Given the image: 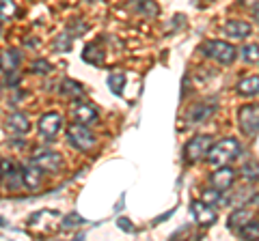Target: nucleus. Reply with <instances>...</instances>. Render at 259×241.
<instances>
[{
	"mask_svg": "<svg viewBox=\"0 0 259 241\" xmlns=\"http://www.w3.org/2000/svg\"><path fill=\"white\" fill-rule=\"evenodd\" d=\"M61 93L71 95V97H78V95H82V86H80V82H74V80H65V82L61 84Z\"/></svg>",
	"mask_w": 259,
	"mask_h": 241,
	"instance_id": "21",
	"label": "nucleus"
},
{
	"mask_svg": "<svg viewBox=\"0 0 259 241\" xmlns=\"http://www.w3.org/2000/svg\"><path fill=\"white\" fill-rule=\"evenodd\" d=\"M240 127L246 136H255L259 132V106H244L240 110Z\"/></svg>",
	"mask_w": 259,
	"mask_h": 241,
	"instance_id": "7",
	"label": "nucleus"
},
{
	"mask_svg": "<svg viewBox=\"0 0 259 241\" xmlns=\"http://www.w3.org/2000/svg\"><path fill=\"white\" fill-rule=\"evenodd\" d=\"M123 86H125V76L123 74H112L110 78H108V88L115 95H121L123 93Z\"/></svg>",
	"mask_w": 259,
	"mask_h": 241,
	"instance_id": "20",
	"label": "nucleus"
},
{
	"mask_svg": "<svg viewBox=\"0 0 259 241\" xmlns=\"http://www.w3.org/2000/svg\"><path fill=\"white\" fill-rule=\"evenodd\" d=\"M201 200H205L207 205H218V203L223 200L221 190H216L214 186H212V188H207V190H203V194H201Z\"/></svg>",
	"mask_w": 259,
	"mask_h": 241,
	"instance_id": "24",
	"label": "nucleus"
},
{
	"mask_svg": "<svg viewBox=\"0 0 259 241\" xmlns=\"http://www.w3.org/2000/svg\"><path fill=\"white\" fill-rule=\"evenodd\" d=\"M236 88H238L240 95H244V97H255V95H259V78L257 76L242 78Z\"/></svg>",
	"mask_w": 259,
	"mask_h": 241,
	"instance_id": "14",
	"label": "nucleus"
},
{
	"mask_svg": "<svg viewBox=\"0 0 259 241\" xmlns=\"http://www.w3.org/2000/svg\"><path fill=\"white\" fill-rule=\"evenodd\" d=\"M238 155H240V142L236 138H223L216 144H212V149H209L205 159L209 166L221 168V166H227L229 162H233Z\"/></svg>",
	"mask_w": 259,
	"mask_h": 241,
	"instance_id": "1",
	"label": "nucleus"
},
{
	"mask_svg": "<svg viewBox=\"0 0 259 241\" xmlns=\"http://www.w3.org/2000/svg\"><path fill=\"white\" fill-rule=\"evenodd\" d=\"M190 213H192V218L199 226H212V224L216 222V218H218L214 205H207L205 200H194V203L190 205Z\"/></svg>",
	"mask_w": 259,
	"mask_h": 241,
	"instance_id": "5",
	"label": "nucleus"
},
{
	"mask_svg": "<svg viewBox=\"0 0 259 241\" xmlns=\"http://www.w3.org/2000/svg\"><path fill=\"white\" fill-rule=\"evenodd\" d=\"M248 222H250V211H246V209H238V211H233L229 215L227 226H229V230H233V232H240V228L246 226Z\"/></svg>",
	"mask_w": 259,
	"mask_h": 241,
	"instance_id": "15",
	"label": "nucleus"
},
{
	"mask_svg": "<svg viewBox=\"0 0 259 241\" xmlns=\"http://www.w3.org/2000/svg\"><path fill=\"white\" fill-rule=\"evenodd\" d=\"M0 176H3V172H0Z\"/></svg>",
	"mask_w": 259,
	"mask_h": 241,
	"instance_id": "33",
	"label": "nucleus"
},
{
	"mask_svg": "<svg viewBox=\"0 0 259 241\" xmlns=\"http://www.w3.org/2000/svg\"><path fill=\"white\" fill-rule=\"evenodd\" d=\"M91 3H95V0H91Z\"/></svg>",
	"mask_w": 259,
	"mask_h": 241,
	"instance_id": "34",
	"label": "nucleus"
},
{
	"mask_svg": "<svg viewBox=\"0 0 259 241\" xmlns=\"http://www.w3.org/2000/svg\"><path fill=\"white\" fill-rule=\"evenodd\" d=\"M242 5H244V7H253V9H255V7L259 5V0H242Z\"/></svg>",
	"mask_w": 259,
	"mask_h": 241,
	"instance_id": "29",
	"label": "nucleus"
},
{
	"mask_svg": "<svg viewBox=\"0 0 259 241\" xmlns=\"http://www.w3.org/2000/svg\"><path fill=\"white\" fill-rule=\"evenodd\" d=\"M54 47H56V50H59V52H67L69 47H71V35L63 33V35H61V37L54 41Z\"/></svg>",
	"mask_w": 259,
	"mask_h": 241,
	"instance_id": "26",
	"label": "nucleus"
},
{
	"mask_svg": "<svg viewBox=\"0 0 259 241\" xmlns=\"http://www.w3.org/2000/svg\"><path fill=\"white\" fill-rule=\"evenodd\" d=\"M61 127H63V116L59 112H48V114L39 118V132H41L46 140H54L56 134L61 132Z\"/></svg>",
	"mask_w": 259,
	"mask_h": 241,
	"instance_id": "8",
	"label": "nucleus"
},
{
	"mask_svg": "<svg viewBox=\"0 0 259 241\" xmlns=\"http://www.w3.org/2000/svg\"><path fill=\"white\" fill-rule=\"evenodd\" d=\"M209 181H212V186L216 190L227 192V190L233 186V181H236V170L229 168V166H221V168H216V172H212Z\"/></svg>",
	"mask_w": 259,
	"mask_h": 241,
	"instance_id": "9",
	"label": "nucleus"
},
{
	"mask_svg": "<svg viewBox=\"0 0 259 241\" xmlns=\"http://www.w3.org/2000/svg\"><path fill=\"white\" fill-rule=\"evenodd\" d=\"M67 138L71 142V147L78 151H91L95 147V136L87 130V125L74 123L67 127Z\"/></svg>",
	"mask_w": 259,
	"mask_h": 241,
	"instance_id": "4",
	"label": "nucleus"
},
{
	"mask_svg": "<svg viewBox=\"0 0 259 241\" xmlns=\"http://www.w3.org/2000/svg\"><path fill=\"white\" fill-rule=\"evenodd\" d=\"M212 112H214L212 103H209V106H205V103H199V106H194L190 110V120H194V123H197V120H205L209 114H212Z\"/></svg>",
	"mask_w": 259,
	"mask_h": 241,
	"instance_id": "19",
	"label": "nucleus"
},
{
	"mask_svg": "<svg viewBox=\"0 0 259 241\" xmlns=\"http://www.w3.org/2000/svg\"><path fill=\"white\" fill-rule=\"evenodd\" d=\"M32 71H35V74H48V71H50V63L48 61H35L32 63Z\"/></svg>",
	"mask_w": 259,
	"mask_h": 241,
	"instance_id": "28",
	"label": "nucleus"
},
{
	"mask_svg": "<svg viewBox=\"0 0 259 241\" xmlns=\"http://www.w3.org/2000/svg\"><path fill=\"white\" fill-rule=\"evenodd\" d=\"M248 205H257V207H259V194H255L253 198H250V200H248Z\"/></svg>",
	"mask_w": 259,
	"mask_h": 241,
	"instance_id": "30",
	"label": "nucleus"
},
{
	"mask_svg": "<svg viewBox=\"0 0 259 241\" xmlns=\"http://www.w3.org/2000/svg\"><path fill=\"white\" fill-rule=\"evenodd\" d=\"M22 179H24V188L28 190H37L39 186H41V179H44V170L39 168L37 164H28L22 168Z\"/></svg>",
	"mask_w": 259,
	"mask_h": 241,
	"instance_id": "11",
	"label": "nucleus"
},
{
	"mask_svg": "<svg viewBox=\"0 0 259 241\" xmlns=\"http://www.w3.org/2000/svg\"><path fill=\"white\" fill-rule=\"evenodd\" d=\"M18 7H15L13 0H0V20H9L15 15Z\"/></svg>",
	"mask_w": 259,
	"mask_h": 241,
	"instance_id": "23",
	"label": "nucleus"
},
{
	"mask_svg": "<svg viewBox=\"0 0 259 241\" xmlns=\"http://www.w3.org/2000/svg\"><path fill=\"white\" fill-rule=\"evenodd\" d=\"M74 118L80 125H93L97 123V110L91 106V103H76L74 106Z\"/></svg>",
	"mask_w": 259,
	"mask_h": 241,
	"instance_id": "12",
	"label": "nucleus"
},
{
	"mask_svg": "<svg viewBox=\"0 0 259 241\" xmlns=\"http://www.w3.org/2000/svg\"><path fill=\"white\" fill-rule=\"evenodd\" d=\"M212 136H207V134H201V136H194V138L186 144V149H184V159L188 164H197L201 162V159H205L207 153H209V149H212Z\"/></svg>",
	"mask_w": 259,
	"mask_h": 241,
	"instance_id": "3",
	"label": "nucleus"
},
{
	"mask_svg": "<svg viewBox=\"0 0 259 241\" xmlns=\"http://www.w3.org/2000/svg\"><path fill=\"white\" fill-rule=\"evenodd\" d=\"M240 174L250 183L259 181V162H246L244 166L240 168Z\"/></svg>",
	"mask_w": 259,
	"mask_h": 241,
	"instance_id": "18",
	"label": "nucleus"
},
{
	"mask_svg": "<svg viewBox=\"0 0 259 241\" xmlns=\"http://www.w3.org/2000/svg\"><path fill=\"white\" fill-rule=\"evenodd\" d=\"M82 58L87 63H91V65H102L104 63V52L100 50V47H95V45H87L84 52H82Z\"/></svg>",
	"mask_w": 259,
	"mask_h": 241,
	"instance_id": "17",
	"label": "nucleus"
},
{
	"mask_svg": "<svg viewBox=\"0 0 259 241\" xmlns=\"http://www.w3.org/2000/svg\"><path fill=\"white\" fill-rule=\"evenodd\" d=\"M201 52L209 58H214L216 63H221V65H231L233 61H236V47L227 41H218V39H212V41H205L201 45Z\"/></svg>",
	"mask_w": 259,
	"mask_h": 241,
	"instance_id": "2",
	"label": "nucleus"
},
{
	"mask_svg": "<svg viewBox=\"0 0 259 241\" xmlns=\"http://www.w3.org/2000/svg\"><path fill=\"white\" fill-rule=\"evenodd\" d=\"M242 58L246 63H259V47L257 45H244L242 47Z\"/></svg>",
	"mask_w": 259,
	"mask_h": 241,
	"instance_id": "25",
	"label": "nucleus"
},
{
	"mask_svg": "<svg viewBox=\"0 0 259 241\" xmlns=\"http://www.w3.org/2000/svg\"><path fill=\"white\" fill-rule=\"evenodd\" d=\"M223 33H225V37L233 39V41H242V39L250 37V33H253V28H250V24H246V22L231 20V22H227V24H225Z\"/></svg>",
	"mask_w": 259,
	"mask_h": 241,
	"instance_id": "10",
	"label": "nucleus"
},
{
	"mask_svg": "<svg viewBox=\"0 0 259 241\" xmlns=\"http://www.w3.org/2000/svg\"><path fill=\"white\" fill-rule=\"evenodd\" d=\"M20 65V54L18 50H5L0 52V67L5 71H15Z\"/></svg>",
	"mask_w": 259,
	"mask_h": 241,
	"instance_id": "16",
	"label": "nucleus"
},
{
	"mask_svg": "<svg viewBox=\"0 0 259 241\" xmlns=\"http://www.w3.org/2000/svg\"><path fill=\"white\" fill-rule=\"evenodd\" d=\"M32 164H37L41 170H48V172H56L59 168L63 166V157L54 151H35L30 157Z\"/></svg>",
	"mask_w": 259,
	"mask_h": 241,
	"instance_id": "6",
	"label": "nucleus"
},
{
	"mask_svg": "<svg viewBox=\"0 0 259 241\" xmlns=\"http://www.w3.org/2000/svg\"><path fill=\"white\" fill-rule=\"evenodd\" d=\"M7 130H11L15 134H26L30 130V120L22 112H13V114L7 116Z\"/></svg>",
	"mask_w": 259,
	"mask_h": 241,
	"instance_id": "13",
	"label": "nucleus"
},
{
	"mask_svg": "<svg viewBox=\"0 0 259 241\" xmlns=\"http://www.w3.org/2000/svg\"><path fill=\"white\" fill-rule=\"evenodd\" d=\"M255 18H257V20H259V5H257V7H255Z\"/></svg>",
	"mask_w": 259,
	"mask_h": 241,
	"instance_id": "31",
	"label": "nucleus"
},
{
	"mask_svg": "<svg viewBox=\"0 0 259 241\" xmlns=\"http://www.w3.org/2000/svg\"><path fill=\"white\" fill-rule=\"evenodd\" d=\"M80 224H84V220L80 218L78 213H69L67 218L63 220V226H65V228H74V226H80Z\"/></svg>",
	"mask_w": 259,
	"mask_h": 241,
	"instance_id": "27",
	"label": "nucleus"
},
{
	"mask_svg": "<svg viewBox=\"0 0 259 241\" xmlns=\"http://www.w3.org/2000/svg\"><path fill=\"white\" fill-rule=\"evenodd\" d=\"M238 235L242 239H259V222H248L246 226H242Z\"/></svg>",
	"mask_w": 259,
	"mask_h": 241,
	"instance_id": "22",
	"label": "nucleus"
},
{
	"mask_svg": "<svg viewBox=\"0 0 259 241\" xmlns=\"http://www.w3.org/2000/svg\"><path fill=\"white\" fill-rule=\"evenodd\" d=\"M0 226H5V220L3 218H0Z\"/></svg>",
	"mask_w": 259,
	"mask_h": 241,
	"instance_id": "32",
	"label": "nucleus"
}]
</instances>
